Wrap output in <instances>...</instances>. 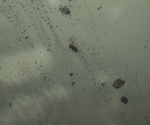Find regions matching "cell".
<instances>
[{"mask_svg": "<svg viewBox=\"0 0 150 125\" xmlns=\"http://www.w3.org/2000/svg\"><path fill=\"white\" fill-rule=\"evenodd\" d=\"M125 83V82L120 79H118L113 83V86L116 89H119L123 87Z\"/></svg>", "mask_w": 150, "mask_h": 125, "instance_id": "1", "label": "cell"}, {"mask_svg": "<svg viewBox=\"0 0 150 125\" xmlns=\"http://www.w3.org/2000/svg\"><path fill=\"white\" fill-rule=\"evenodd\" d=\"M121 102L125 104H127V103L128 100L124 97H123L121 99Z\"/></svg>", "mask_w": 150, "mask_h": 125, "instance_id": "2", "label": "cell"}]
</instances>
